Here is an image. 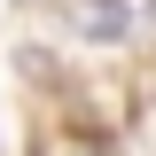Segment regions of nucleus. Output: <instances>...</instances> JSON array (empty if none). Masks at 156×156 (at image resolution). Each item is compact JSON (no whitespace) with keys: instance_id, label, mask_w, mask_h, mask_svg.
<instances>
[{"instance_id":"1","label":"nucleus","mask_w":156,"mask_h":156,"mask_svg":"<svg viewBox=\"0 0 156 156\" xmlns=\"http://www.w3.org/2000/svg\"><path fill=\"white\" fill-rule=\"evenodd\" d=\"M78 31L86 39H125V8H117V0H86V8H78Z\"/></svg>"}]
</instances>
